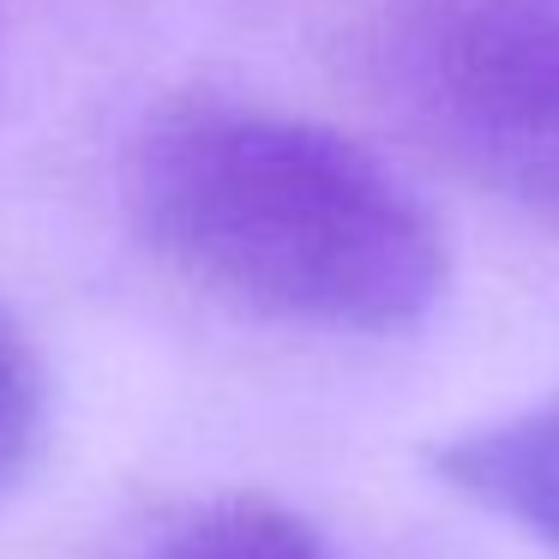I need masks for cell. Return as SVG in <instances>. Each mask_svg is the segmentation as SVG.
I'll list each match as a JSON object with an SVG mask.
<instances>
[{"label":"cell","mask_w":559,"mask_h":559,"mask_svg":"<svg viewBox=\"0 0 559 559\" xmlns=\"http://www.w3.org/2000/svg\"><path fill=\"white\" fill-rule=\"evenodd\" d=\"M163 559H337V554L289 506L259 499V493H235L193 511L181 523V535L163 547Z\"/></svg>","instance_id":"4"},{"label":"cell","mask_w":559,"mask_h":559,"mask_svg":"<svg viewBox=\"0 0 559 559\" xmlns=\"http://www.w3.org/2000/svg\"><path fill=\"white\" fill-rule=\"evenodd\" d=\"M43 427H49V379L19 319L0 307V493L31 469Z\"/></svg>","instance_id":"5"},{"label":"cell","mask_w":559,"mask_h":559,"mask_svg":"<svg viewBox=\"0 0 559 559\" xmlns=\"http://www.w3.org/2000/svg\"><path fill=\"white\" fill-rule=\"evenodd\" d=\"M361 73L445 169L559 235V0H373Z\"/></svg>","instance_id":"2"},{"label":"cell","mask_w":559,"mask_h":559,"mask_svg":"<svg viewBox=\"0 0 559 559\" xmlns=\"http://www.w3.org/2000/svg\"><path fill=\"white\" fill-rule=\"evenodd\" d=\"M121 199L175 277L289 331L397 337L451 289L433 211L337 127L271 103L157 109L127 145Z\"/></svg>","instance_id":"1"},{"label":"cell","mask_w":559,"mask_h":559,"mask_svg":"<svg viewBox=\"0 0 559 559\" xmlns=\"http://www.w3.org/2000/svg\"><path fill=\"white\" fill-rule=\"evenodd\" d=\"M427 469L439 487L559 559V391L439 439Z\"/></svg>","instance_id":"3"}]
</instances>
